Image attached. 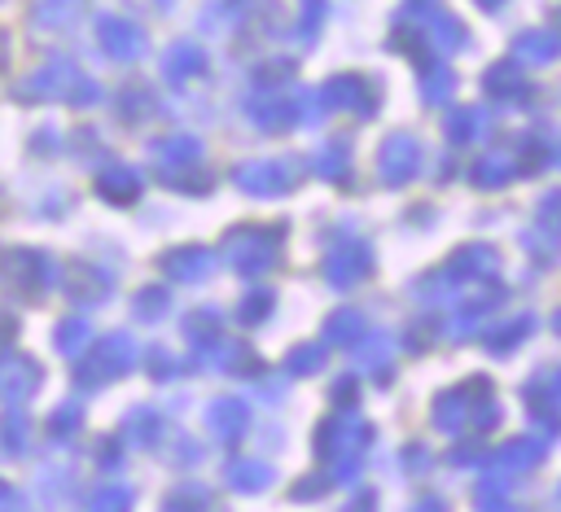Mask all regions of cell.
<instances>
[{"label": "cell", "mask_w": 561, "mask_h": 512, "mask_svg": "<svg viewBox=\"0 0 561 512\" xmlns=\"http://www.w3.org/2000/svg\"><path fill=\"white\" fill-rule=\"evenodd\" d=\"M13 101H22V105H44V101H66V105H96L101 101V88H96V79H88L75 61H66V57H53V61H44V66H35L31 74H22L18 83H13Z\"/></svg>", "instance_id": "obj_1"}, {"label": "cell", "mask_w": 561, "mask_h": 512, "mask_svg": "<svg viewBox=\"0 0 561 512\" xmlns=\"http://www.w3.org/2000/svg\"><path fill=\"white\" fill-rule=\"evenodd\" d=\"M0 280L13 293L35 298L57 280V263L44 249H9V254H0Z\"/></svg>", "instance_id": "obj_2"}, {"label": "cell", "mask_w": 561, "mask_h": 512, "mask_svg": "<svg viewBox=\"0 0 561 512\" xmlns=\"http://www.w3.org/2000/svg\"><path fill=\"white\" fill-rule=\"evenodd\" d=\"M96 44L110 61H136L145 53V31L131 22V18H118V13H101L96 18Z\"/></svg>", "instance_id": "obj_3"}, {"label": "cell", "mask_w": 561, "mask_h": 512, "mask_svg": "<svg viewBox=\"0 0 561 512\" xmlns=\"http://www.w3.org/2000/svg\"><path fill=\"white\" fill-rule=\"evenodd\" d=\"M127 363H131V341H127L123 333H114V337L96 341V350H92L88 363L79 368V385H101V381L127 372Z\"/></svg>", "instance_id": "obj_4"}, {"label": "cell", "mask_w": 561, "mask_h": 512, "mask_svg": "<svg viewBox=\"0 0 561 512\" xmlns=\"http://www.w3.org/2000/svg\"><path fill=\"white\" fill-rule=\"evenodd\" d=\"M162 74H167V83H175V88L197 83V79L206 74V48H202L197 39H175V44L162 53Z\"/></svg>", "instance_id": "obj_5"}, {"label": "cell", "mask_w": 561, "mask_h": 512, "mask_svg": "<svg viewBox=\"0 0 561 512\" xmlns=\"http://www.w3.org/2000/svg\"><path fill=\"white\" fill-rule=\"evenodd\" d=\"M35 389H39V363H31L22 354H4L0 359V398L9 407H22Z\"/></svg>", "instance_id": "obj_6"}, {"label": "cell", "mask_w": 561, "mask_h": 512, "mask_svg": "<svg viewBox=\"0 0 561 512\" xmlns=\"http://www.w3.org/2000/svg\"><path fill=\"white\" fill-rule=\"evenodd\" d=\"M83 4L88 0H35L31 4V31L44 39V35H66L79 18H83Z\"/></svg>", "instance_id": "obj_7"}, {"label": "cell", "mask_w": 561, "mask_h": 512, "mask_svg": "<svg viewBox=\"0 0 561 512\" xmlns=\"http://www.w3.org/2000/svg\"><path fill=\"white\" fill-rule=\"evenodd\" d=\"M320 105L324 109H359V114H368L373 109V92H368V83L364 79H355V74H337V79H329L324 88H320Z\"/></svg>", "instance_id": "obj_8"}, {"label": "cell", "mask_w": 561, "mask_h": 512, "mask_svg": "<svg viewBox=\"0 0 561 512\" xmlns=\"http://www.w3.org/2000/svg\"><path fill=\"white\" fill-rule=\"evenodd\" d=\"M416 166H421V149H416V140H408V136H390L386 149H381V175H386L390 184H403L408 175H416Z\"/></svg>", "instance_id": "obj_9"}, {"label": "cell", "mask_w": 561, "mask_h": 512, "mask_svg": "<svg viewBox=\"0 0 561 512\" xmlns=\"http://www.w3.org/2000/svg\"><path fill=\"white\" fill-rule=\"evenodd\" d=\"M285 175H289V166H280V162H245V166H237V184L245 193H259V197H272L280 188H289Z\"/></svg>", "instance_id": "obj_10"}, {"label": "cell", "mask_w": 561, "mask_h": 512, "mask_svg": "<svg viewBox=\"0 0 561 512\" xmlns=\"http://www.w3.org/2000/svg\"><path fill=\"white\" fill-rule=\"evenodd\" d=\"M245 114H250L259 127L280 131V127H289V123L298 118V105H294V101H285L280 92H276V96H263V92H259V96H250V101H245Z\"/></svg>", "instance_id": "obj_11"}, {"label": "cell", "mask_w": 561, "mask_h": 512, "mask_svg": "<svg viewBox=\"0 0 561 512\" xmlns=\"http://www.w3.org/2000/svg\"><path fill=\"white\" fill-rule=\"evenodd\" d=\"M66 293L75 298V302H101L105 293H110V276L105 271H96V267H88V263H70L66 267Z\"/></svg>", "instance_id": "obj_12"}, {"label": "cell", "mask_w": 561, "mask_h": 512, "mask_svg": "<svg viewBox=\"0 0 561 512\" xmlns=\"http://www.w3.org/2000/svg\"><path fill=\"white\" fill-rule=\"evenodd\" d=\"M96 193L105 201H114V206H127V201L140 197V171H131V166H105L96 175Z\"/></svg>", "instance_id": "obj_13"}, {"label": "cell", "mask_w": 561, "mask_h": 512, "mask_svg": "<svg viewBox=\"0 0 561 512\" xmlns=\"http://www.w3.org/2000/svg\"><path fill=\"white\" fill-rule=\"evenodd\" d=\"M202 158V144L193 136H162L153 140V162L162 171H180V166H193Z\"/></svg>", "instance_id": "obj_14"}, {"label": "cell", "mask_w": 561, "mask_h": 512, "mask_svg": "<svg viewBox=\"0 0 561 512\" xmlns=\"http://www.w3.org/2000/svg\"><path fill=\"white\" fill-rule=\"evenodd\" d=\"M162 267H167L175 280H202V276L210 271V254L197 249V245H184V249H171V254L162 258Z\"/></svg>", "instance_id": "obj_15"}, {"label": "cell", "mask_w": 561, "mask_h": 512, "mask_svg": "<svg viewBox=\"0 0 561 512\" xmlns=\"http://www.w3.org/2000/svg\"><path fill=\"white\" fill-rule=\"evenodd\" d=\"M26 416H22V407H9L4 416H0V455H22L26 451Z\"/></svg>", "instance_id": "obj_16"}, {"label": "cell", "mask_w": 561, "mask_h": 512, "mask_svg": "<svg viewBox=\"0 0 561 512\" xmlns=\"http://www.w3.org/2000/svg\"><path fill=\"white\" fill-rule=\"evenodd\" d=\"M561 53V35H548V31H530L517 39V57L522 61H552Z\"/></svg>", "instance_id": "obj_17"}, {"label": "cell", "mask_w": 561, "mask_h": 512, "mask_svg": "<svg viewBox=\"0 0 561 512\" xmlns=\"http://www.w3.org/2000/svg\"><path fill=\"white\" fill-rule=\"evenodd\" d=\"M522 88H526V79H522L517 66H495V70L486 74V92H491L495 101H513V96H522Z\"/></svg>", "instance_id": "obj_18"}, {"label": "cell", "mask_w": 561, "mask_h": 512, "mask_svg": "<svg viewBox=\"0 0 561 512\" xmlns=\"http://www.w3.org/2000/svg\"><path fill=\"white\" fill-rule=\"evenodd\" d=\"M118 114H123L127 123L149 118V114H153V92H149V88H140V83H127V88L118 92Z\"/></svg>", "instance_id": "obj_19"}, {"label": "cell", "mask_w": 561, "mask_h": 512, "mask_svg": "<svg viewBox=\"0 0 561 512\" xmlns=\"http://www.w3.org/2000/svg\"><path fill=\"white\" fill-rule=\"evenodd\" d=\"M53 341H57L61 354H79L88 346V319H61L57 333H53Z\"/></svg>", "instance_id": "obj_20"}, {"label": "cell", "mask_w": 561, "mask_h": 512, "mask_svg": "<svg viewBox=\"0 0 561 512\" xmlns=\"http://www.w3.org/2000/svg\"><path fill=\"white\" fill-rule=\"evenodd\" d=\"M447 92H451V70L447 66H425L421 70V96L425 101H447Z\"/></svg>", "instance_id": "obj_21"}, {"label": "cell", "mask_w": 561, "mask_h": 512, "mask_svg": "<svg viewBox=\"0 0 561 512\" xmlns=\"http://www.w3.org/2000/svg\"><path fill=\"white\" fill-rule=\"evenodd\" d=\"M478 127H482V114H478V109H456V114L447 118V136H451L456 144L478 140Z\"/></svg>", "instance_id": "obj_22"}, {"label": "cell", "mask_w": 561, "mask_h": 512, "mask_svg": "<svg viewBox=\"0 0 561 512\" xmlns=\"http://www.w3.org/2000/svg\"><path fill=\"white\" fill-rule=\"evenodd\" d=\"M316 171L329 175V179H342V171H346V144H342V140H329V144L316 153Z\"/></svg>", "instance_id": "obj_23"}, {"label": "cell", "mask_w": 561, "mask_h": 512, "mask_svg": "<svg viewBox=\"0 0 561 512\" xmlns=\"http://www.w3.org/2000/svg\"><path fill=\"white\" fill-rule=\"evenodd\" d=\"M127 490L123 486H105V490H96L92 494V503H88V512H127Z\"/></svg>", "instance_id": "obj_24"}, {"label": "cell", "mask_w": 561, "mask_h": 512, "mask_svg": "<svg viewBox=\"0 0 561 512\" xmlns=\"http://www.w3.org/2000/svg\"><path fill=\"white\" fill-rule=\"evenodd\" d=\"M508 171H513V162H508L504 153L482 158V162H478V184H504V179H508Z\"/></svg>", "instance_id": "obj_25"}, {"label": "cell", "mask_w": 561, "mask_h": 512, "mask_svg": "<svg viewBox=\"0 0 561 512\" xmlns=\"http://www.w3.org/2000/svg\"><path fill=\"white\" fill-rule=\"evenodd\" d=\"M162 311H167V293H162V289H145V293L136 298V315H140V319H158Z\"/></svg>", "instance_id": "obj_26"}, {"label": "cell", "mask_w": 561, "mask_h": 512, "mask_svg": "<svg viewBox=\"0 0 561 512\" xmlns=\"http://www.w3.org/2000/svg\"><path fill=\"white\" fill-rule=\"evenodd\" d=\"M75 424H79V407H75V403H61V407L53 411V420H48V433H53V438H66Z\"/></svg>", "instance_id": "obj_27"}, {"label": "cell", "mask_w": 561, "mask_h": 512, "mask_svg": "<svg viewBox=\"0 0 561 512\" xmlns=\"http://www.w3.org/2000/svg\"><path fill=\"white\" fill-rule=\"evenodd\" d=\"M320 13H324V9H320V0H307V4H302V18H298V26H294L302 44H307V39H311V31L320 26Z\"/></svg>", "instance_id": "obj_28"}, {"label": "cell", "mask_w": 561, "mask_h": 512, "mask_svg": "<svg viewBox=\"0 0 561 512\" xmlns=\"http://www.w3.org/2000/svg\"><path fill=\"white\" fill-rule=\"evenodd\" d=\"M285 79H289V66H285V61H267V66L254 70V83H259V88H267V83H285Z\"/></svg>", "instance_id": "obj_29"}, {"label": "cell", "mask_w": 561, "mask_h": 512, "mask_svg": "<svg viewBox=\"0 0 561 512\" xmlns=\"http://www.w3.org/2000/svg\"><path fill=\"white\" fill-rule=\"evenodd\" d=\"M13 337H18V319L0 311V359H4V350H9V341H13Z\"/></svg>", "instance_id": "obj_30"}, {"label": "cell", "mask_w": 561, "mask_h": 512, "mask_svg": "<svg viewBox=\"0 0 561 512\" xmlns=\"http://www.w3.org/2000/svg\"><path fill=\"white\" fill-rule=\"evenodd\" d=\"M31 149H35V153H48V149H57V127H39Z\"/></svg>", "instance_id": "obj_31"}, {"label": "cell", "mask_w": 561, "mask_h": 512, "mask_svg": "<svg viewBox=\"0 0 561 512\" xmlns=\"http://www.w3.org/2000/svg\"><path fill=\"white\" fill-rule=\"evenodd\" d=\"M0 512H22V499H18V490L9 481H0Z\"/></svg>", "instance_id": "obj_32"}, {"label": "cell", "mask_w": 561, "mask_h": 512, "mask_svg": "<svg viewBox=\"0 0 561 512\" xmlns=\"http://www.w3.org/2000/svg\"><path fill=\"white\" fill-rule=\"evenodd\" d=\"M543 214H548V219H561V193L543 197Z\"/></svg>", "instance_id": "obj_33"}, {"label": "cell", "mask_w": 561, "mask_h": 512, "mask_svg": "<svg viewBox=\"0 0 561 512\" xmlns=\"http://www.w3.org/2000/svg\"><path fill=\"white\" fill-rule=\"evenodd\" d=\"M136 9H149V13H167L171 9V0H131Z\"/></svg>", "instance_id": "obj_34"}, {"label": "cell", "mask_w": 561, "mask_h": 512, "mask_svg": "<svg viewBox=\"0 0 561 512\" xmlns=\"http://www.w3.org/2000/svg\"><path fill=\"white\" fill-rule=\"evenodd\" d=\"M9 66V31H0V70Z\"/></svg>", "instance_id": "obj_35"}, {"label": "cell", "mask_w": 561, "mask_h": 512, "mask_svg": "<svg viewBox=\"0 0 561 512\" xmlns=\"http://www.w3.org/2000/svg\"><path fill=\"white\" fill-rule=\"evenodd\" d=\"M478 4H482V9H500V0H478Z\"/></svg>", "instance_id": "obj_36"}]
</instances>
